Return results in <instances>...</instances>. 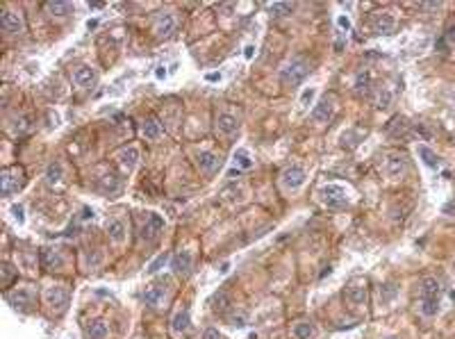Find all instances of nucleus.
I'll use <instances>...</instances> for the list:
<instances>
[{"label":"nucleus","mask_w":455,"mask_h":339,"mask_svg":"<svg viewBox=\"0 0 455 339\" xmlns=\"http://www.w3.org/2000/svg\"><path fill=\"white\" fill-rule=\"evenodd\" d=\"M166 75H169V73H166V68H164V66H157V68H155V78H157V80H164Z\"/></svg>","instance_id":"44"},{"label":"nucleus","mask_w":455,"mask_h":339,"mask_svg":"<svg viewBox=\"0 0 455 339\" xmlns=\"http://www.w3.org/2000/svg\"><path fill=\"white\" fill-rule=\"evenodd\" d=\"M192 264H194V257L189 251H178V253L171 257V269L175 275H182V278H187L189 273H192Z\"/></svg>","instance_id":"8"},{"label":"nucleus","mask_w":455,"mask_h":339,"mask_svg":"<svg viewBox=\"0 0 455 339\" xmlns=\"http://www.w3.org/2000/svg\"><path fill=\"white\" fill-rule=\"evenodd\" d=\"M332 114H335V103H332L330 96H325L324 100H319L317 105H314V109H312V119L317 121V123H328V121L332 119Z\"/></svg>","instance_id":"10"},{"label":"nucleus","mask_w":455,"mask_h":339,"mask_svg":"<svg viewBox=\"0 0 455 339\" xmlns=\"http://www.w3.org/2000/svg\"><path fill=\"white\" fill-rule=\"evenodd\" d=\"M89 7L91 9H100V7H105V2H89Z\"/></svg>","instance_id":"49"},{"label":"nucleus","mask_w":455,"mask_h":339,"mask_svg":"<svg viewBox=\"0 0 455 339\" xmlns=\"http://www.w3.org/2000/svg\"><path fill=\"white\" fill-rule=\"evenodd\" d=\"M319 200L324 203L328 210H342L346 203H348V189L339 182H332V185L321 187L319 191Z\"/></svg>","instance_id":"1"},{"label":"nucleus","mask_w":455,"mask_h":339,"mask_svg":"<svg viewBox=\"0 0 455 339\" xmlns=\"http://www.w3.org/2000/svg\"><path fill=\"white\" fill-rule=\"evenodd\" d=\"M394 25H396V21L391 14H378L376 19H373V30H376V34L394 32Z\"/></svg>","instance_id":"22"},{"label":"nucleus","mask_w":455,"mask_h":339,"mask_svg":"<svg viewBox=\"0 0 455 339\" xmlns=\"http://www.w3.org/2000/svg\"><path fill=\"white\" fill-rule=\"evenodd\" d=\"M203 339H221V333H218L217 328H207L203 333Z\"/></svg>","instance_id":"42"},{"label":"nucleus","mask_w":455,"mask_h":339,"mask_svg":"<svg viewBox=\"0 0 455 339\" xmlns=\"http://www.w3.org/2000/svg\"><path fill=\"white\" fill-rule=\"evenodd\" d=\"M68 300H71V294H68V289H64V287L55 285V287H48L46 289V303L50 305V310H55V312H64L66 307H68Z\"/></svg>","instance_id":"5"},{"label":"nucleus","mask_w":455,"mask_h":339,"mask_svg":"<svg viewBox=\"0 0 455 339\" xmlns=\"http://www.w3.org/2000/svg\"><path fill=\"white\" fill-rule=\"evenodd\" d=\"M253 55H255V46H246L244 57H246V60H253Z\"/></svg>","instance_id":"46"},{"label":"nucleus","mask_w":455,"mask_h":339,"mask_svg":"<svg viewBox=\"0 0 455 339\" xmlns=\"http://www.w3.org/2000/svg\"><path fill=\"white\" fill-rule=\"evenodd\" d=\"M0 23H2V27H5L7 32H14V34L25 30L23 16H21L19 12H12V9H5V12H2V16H0Z\"/></svg>","instance_id":"12"},{"label":"nucleus","mask_w":455,"mask_h":339,"mask_svg":"<svg viewBox=\"0 0 455 339\" xmlns=\"http://www.w3.org/2000/svg\"><path fill=\"white\" fill-rule=\"evenodd\" d=\"M246 323H248V321H246V314H232L230 317V326L237 328V330H244Z\"/></svg>","instance_id":"38"},{"label":"nucleus","mask_w":455,"mask_h":339,"mask_svg":"<svg viewBox=\"0 0 455 339\" xmlns=\"http://www.w3.org/2000/svg\"><path fill=\"white\" fill-rule=\"evenodd\" d=\"M314 98H317V89H314V86L305 89V91L301 93V107H303V109H307V107L314 103Z\"/></svg>","instance_id":"34"},{"label":"nucleus","mask_w":455,"mask_h":339,"mask_svg":"<svg viewBox=\"0 0 455 339\" xmlns=\"http://www.w3.org/2000/svg\"><path fill=\"white\" fill-rule=\"evenodd\" d=\"M337 27H339V32H342V34H348V32H350V21H348V16L339 14V16H337Z\"/></svg>","instance_id":"39"},{"label":"nucleus","mask_w":455,"mask_h":339,"mask_svg":"<svg viewBox=\"0 0 455 339\" xmlns=\"http://www.w3.org/2000/svg\"><path fill=\"white\" fill-rule=\"evenodd\" d=\"M217 130H218L221 134H225V137H232V134L239 130L237 116H232V114H228V112L218 114V119H217Z\"/></svg>","instance_id":"15"},{"label":"nucleus","mask_w":455,"mask_h":339,"mask_svg":"<svg viewBox=\"0 0 455 339\" xmlns=\"http://www.w3.org/2000/svg\"><path fill=\"white\" fill-rule=\"evenodd\" d=\"M162 228H164V221L159 219L157 214H146V223L141 226V239L146 241H155L159 237V233H162Z\"/></svg>","instance_id":"6"},{"label":"nucleus","mask_w":455,"mask_h":339,"mask_svg":"<svg viewBox=\"0 0 455 339\" xmlns=\"http://www.w3.org/2000/svg\"><path fill=\"white\" fill-rule=\"evenodd\" d=\"M228 303H230V296H228V292H223V289L212 296V310H214V312H225Z\"/></svg>","instance_id":"29"},{"label":"nucleus","mask_w":455,"mask_h":339,"mask_svg":"<svg viewBox=\"0 0 455 339\" xmlns=\"http://www.w3.org/2000/svg\"><path fill=\"white\" fill-rule=\"evenodd\" d=\"M269 9H271V16H287V14L294 12V5L291 2H271Z\"/></svg>","instance_id":"33"},{"label":"nucleus","mask_w":455,"mask_h":339,"mask_svg":"<svg viewBox=\"0 0 455 339\" xmlns=\"http://www.w3.org/2000/svg\"><path fill=\"white\" fill-rule=\"evenodd\" d=\"M196 164L203 169L205 173H214L218 167V155L210 153V150H200V153L196 155Z\"/></svg>","instance_id":"21"},{"label":"nucleus","mask_w":455,"mask_h":339,"mask_svg":"<svg viewBox=\"0 0 455 339\" xmlns=\"http://www.w3.org/2000/svg\"><path fill=\"white\" fill-rule=\"evenodd\" d=\"M344 296H346V300H348L350 305H362L364 300H367V287L362 282H350L344 289Z\"/></svg>","instance_id":"16"},{"label":"nucleus","mask_w":455,"mask_h":339,"mask_svg":"<svg viewBox=\"0 0 455 339\" xmlns=\"http://www.w3.org/2000/svg\"><path fill=\"white\" fill-rule=\"evenodd\" d=\"M390 100H391V93H390V91H383L380 96H378V105H380V107H387V105H390Z\"/></svg>","instance_id":"41"},{"label":"nucleus","mask_w":455,"mask_h":339,"mask_svg":"<svg viewBox=\"0 0 455 339\" xmlns=\"http://www.w3.org/2000/svg\"><path fill=\"white\" fill-rule=\"evenodd\" d=\"M394 294H396L394 287H390V285H383V287H380V298H383V303H385V300H390Z\"/></svg>","instance_id":"40"},{"label":"nucleus","mask_w":455,"mask_h":339,"mask_svg":"<svg viewBox=\"0 0 455 339\" xmlns=\"http://www.w3.org/2000/svg\"><path fill=\"white\" fill-rule=\"evenodd\" d=\"M166 292H169V285H166V280H164V282H155V285H151L148 289H146L144 303H146L148 307H159L162 303H164V298H166Z\"/></svg>","instance_id":"7"},{"label":"nucleus","mask_w":455,"mask_h":339,"mask_svg":"<svg viewBox=\"0 0 455 339\" xmlns=\"http://www.w3.org/2000/svg\"><path fill=\"white\" fill-rule=\"evenodd\" d=\"M446 41H449V43H455V25H451L449 30H446Z\"/></svg>","instance_id":"45"},{"label":"nucleus","mask_w":455,"mask_h":339,"mask_svg":"<svg viewBox=\"0 0 455 339\" xmlns=\"http://www.w3.org/2000/svg\"><path fill=\"white\" fill-rule=\"evenodd\" d=\"M141 132H144V137H146L148 141H157L159 137H162V127L157 126V121L148 119V121H144V126H141Z\"/></svg>","instance_id":"28"},{"label":"nucleus","mask_w":455,"mask_h":339,"mask_svg":"<svg viewBox=\"0 0 455 339\" xmlns=\"http://www.w3.org/2000/svg\"><path fill=\"white\" fill-rule=\"evenodd\" d=\"M178 27V19L173 16V14H159L157 19H155V34H157L159 39H166V37H171L173 34V30Z\"/></svg>","instance_id":"9"},{"label":"nucleus","mask_w":455,"mask_h":339,"mask_svg":"<svg viewBox=\"0 0 455 339\" xmlns=\"http://www.w3.org/2000/svg\"><path fill=\"white\" fill-rule=\"evenodd\" d=\"M60 180H62V164H57V162L48 164V169H46V182H48V185H57Z\"/></svg>","instance_id":"30"},{"label":"nucleus","mask_w":455,"mask_h":339,"mask_svg":"<svg viewBox=\"0 0 455 339\" xmlns=\"http://www.w3.org/2000/svg\"><path fill=\"white\" fill-rule=\"evenodd\" d=\"M73 80H75V85H78L80 89H91V86H96V82H98V73H96L91 66H78L75 73H73Z\"/></svg>","instance_id":"11"},{"label":"nucleus","mask_w":455,"mask_h":339,"mask_svg":"<svg viewBox=\"0 0 455 339\" xmlns=\"http://www.w3.org/2000/svg\"><path fill=\"white\" fill-rule=\"evenodd\" d=\"M107 237L114 241V244H123L128 237V228L121 219H112L107 221Z\"/></svg>","instance_id":"18"},{"label":"nucleus","mask_w":455,"mask_h":339,"mask_svg":"<svg viewBox=\"0 0 455 339\" xmlns=\"http://www.w3.org/2000/svg\"><path fill=\"white\" fill-rule=\"evenodd\" d=\"M87 335H89V339H107L109 328H107V323L103 319H93L87 326Z\"/></svg>","instance_id":"24"},{"label":"nucleus","mask_w":455,"mask_h":339,"mask_svg":"<svg viewBox=\"0 0 455 339\" xmlns=\"http://www.w3.org/2000/svg\"><path fill=\"white\" fill-rule=\"evenodd\" d=\"M291 337L294 339H314L317 337V326L310 321H296L291 326Z\"/></svg>","instance_id":"20"},{"label":"nucleus","mask_w":455,"mask_h":339,"mask_svg":"<svg viewBox=\"0 0 455 339\" xmlns=\"http://www.w3.org/2000/svg\"><path fill=\"white\" fill-rule=\"evenodd\" d=\"M416 153H419V157L423 160V164L430 169H437L439 167V157H437V153L433 150V148H428L426 144H419L416 146Z\"/></svg>","instance_id":"25"},{"label":"nucleus","mask_w":455,"mask_h":339,"mask_svg":"<svg viewBox=\"0 0 455 339\" xmlns=\"http://www.w3.org/2000/svg\"><path fill=\"white\" fill-rule=\"evenodd\" d=\"M305 180H307V173L303 167H287L280 175V185L287 191H298L305 185Z\"/></svg>","instance_id":"3"},{"label":"nucleus","mask_w":455,"mask_h":339,"mask_svg":"<svg viewBox=\"0 0 455 339\" xmlns=\"http://www.w3.org/2000/svg\"><path fill=\"white\" fill-rule=\"evenodd\" d=\"M41 262H43V266H48V269H62V266H64V255H62L57 248L46 246L41 251Z\"/></svg>","instance_id":"19"},{"label":"nucleus","mask_w":455,"mask_h":339,"mask_svg":"<svg viewBox=\"0 0 455 339\" xmlns=\"http://www.w3.org/2000/svg\"><path fill=\"white\" fill-rule=\"evenodd\" d=\"M119 162H121V167H123V169L132 171V169L137 167V162H139V148L137 146L123 148V150L119 153Z\"/></svg>","instance_id":"23"},{"label":"nucleus","mask_w":455,"mask_h":339,"mask_svg":"<svg viewBox=\"0 0 455 339\" xmlns=\"http://www.w3.org/2000/svg\"><path fill=\"white\" fill-rule=\"evenodd\" d=\"M421 312L426 317H435L439 312V296L437 298H421Z\"/></svg>","instance_id":"31"},{"label":"nucleus","mask_w":455,"mask_h":339,"mask_svg":"<svg viewBox=\"0 0 455 339\" xmlns=\"http://www.w3.org/2000/svg\"><path fill=\"white\" fill-rule=\"evenodd\" d=\"M0 185H2V196H12L14 191H19L21 187L25 185V175L19 167L16 169H7L0 175Z\"/></svg>","instance_id":"4"},{"label":"nucleus","mask_w":455,"mask_h":339,"mask_svg":"<svg viewBox=\"0 0 455 339\" xmlns=\"http://www.w3.org/2000/svg\"><path fill=\"white\" fill-rule=\"evenodd\" d=\"M12 216L19 226H23L25 223V210H23V205H12Z\"/></svg>","instance_id":"37"},{"label":"nucleus","mask_w":455,"mask_h":339,"mask_svg":"<svg viewBox=\"0 0 455 339\" xmlns=\"http://www.w3.org/2000/svg\"><path fill=\"white\" fill-rule=\"evenodd\" d=\"M166 262H169V253H162V255H159V257H155V259H152V264L148 266V273H157L159 269H162V266L166 264Z\"/></svg>","instance_id":"36"},{"label":"nucleus","mask_w":455,"mask_h":339,"mask_svg":"<svg viewBox=\"0 0 455 339\" xmlns=\"http://www.w3.org/2000/svg\"><path fill=\"white\" fill-rule=\"evenodd\" d=\"M385 169H387V173H390L391 178H403L405 171H408V160H405V155L391 153L390 157H387V162H385Z\"/></svg>","instance_id":"13"},{"label":"nucleus","mask_w":455,"mask_h":339,"mask_svg":"<svg viewBox=\"0 0 455 339\" xmlns=\"http://www.w3.org/2000/svg\"><path fill=\"white\" fill-rule=\"evenodd\" d=\"M228 271H230V262H223L221 264V273H228Z\"/></svg>","instance_id":"48"},{"label":"nucleus","mask_w":455,"mask_h":339,"mask_svg":"<svg viewBox=\"0 0 455 339\" xmlns=\"http://www.w3.org/2000/svg\"><path fill=\"white\" fill-rule=\"evenodd\" d=\"M32 300H34L32 294L27 292V289H16V292L7 294V303H9L14 310H27Z\"/></svg>","instance_id":"17"},{"label":"nucleus","mask_w":455,"mask_h":339,"mask_svg":"<svg viewBox=\"0 0 455 339\" xmlns=\"http://www.w3.org/2000/svg\"><path fill=\"white\" fill-rule=\"evenodd\" d=\"M369 82H371V75L369 73H360V75H357V80H355V89L360 93L369 91Z\"/></svg>","instance_id":"35"},{"label":"nucleus","mask_w":455,"mask_h":339,"mask_svg":"<svg viewBox=\"0 0 455 339\" xmlns=\"http://www.w3.org/2000/svg\"><path fill=\"white\" fill-rule=\"evenodd\" d=\"M48 12L50 14H57V16H64V14H68V12H73L75 7L71 5V2H60V0H55V2H48Z\"/></svg>","instance_id":"32"},{"label":"nucleus","mask_w":455,"mask_h":339,"mask_svg":"<svg viewBox=\"0 0 455 339\" xmlns=\"http://www.w3.org/2000/svg\"><path fill=\"white\" fill-rule=\"evenodd\" d=\"M221 78H223V75L217 73V71H214V73H207V75H205V80H207V82H221Z\"/></svg>","instance_id":"43"},{"label":"nucleus","mask_w":455,"mask_h":339,"mask_svg":"<svg viewBox=\"0 0 455 339\" xmlns=\"http://www.w3.org/2000/svg\"><path fill=\"white\" fill-rule=\"evenodd\" d=\"M189 328H192L189 307H182V310H178V312L173 314V319H171V330H173L175 335H185V333H189Z\"/></svg>","instance_id":"14"},{"label":"nucleus","mask_w":455,"mask_h":339,"mask_svg":"<svg viewBox=\"0 0 455 339\" xmlns=\"http://www.w3.org/2000/svg\"><path fill=\"white\" fill-rule=\"evenodd\" d=\"M251 167H253L251 153H248L246 148H239V150H235V155H232V169L244 171V169H251Z\"/></svg>","instance_id":"26"},{"label":"nucleus","mask_w":455,"mask_h":339,"mask_svg":"<svg viewBox=\"0 0 455 339\" xmlns=\"http://www.w3.org/2000/svg\"><path fill=\"white\" fill-rule=\"evenodd\" d=\"M387 339H396V337H387Z\"/></svg>","instance_id":"50"},{"label":"nucleus","mask_w":455,"mask_h":339,"mask_svg":"<svg viewBox=\"0 0 455 339\" xmlns=\"http://www.w3.org/2000/svg\"><path fill=\"white\" fill-rule=\"evenodd\" d=\"M439 289H442V285H439V280L437 278H423L421 298H437V296H439Z\"/></svg>","instance_id":"27"},{"label":"nucleus","mask_w":455,"mask_h":339,"mask_svg":"<svg viewBox=\"0 0 455 339\" xmlns=\"http://www.w3.org/2000/svg\"><path fill=\"white\" fill-rule=\"evenodd\" d=\"M453 210H455V203H449V205L444 207V212H446V214H455Z\"/></svg>","instance_id":"47"},{"label":"nucleus","mask_w":455,"mask_h":339,"mask_svg":"<svg viewBox=\"0 0 455 339\" xmlns=\"http://www.w3.org/2000/svg\"><path fill=\"white\" fill-rule=\"evenodd\" d=\"M310 73V64L305 60H291L289 64H284L282 71H280V80L289 86H296L307 78Z\"/></svg>","instance_id":"2"}]
</instances>
